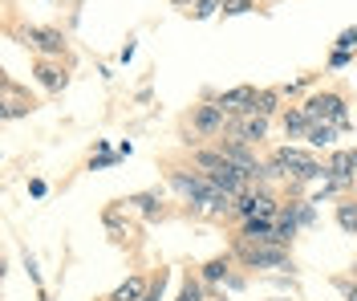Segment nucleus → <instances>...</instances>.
Listing matches in <instances>:
<instances>
[{"instance_id": "a211bd4d", "label": "nucleus", "mask_w": 357, "mask_h": 301, "mask_svg": "<svg viewBox=\"0 0 357 301\" xmlns=\"http://www.w3.org/2000/svg\"><path fill=\"white\" fill-rule=\"evenodd\" d=\"M296 216H301V224H305V228H312V224H317V212H312V200H301V204H296Z\"/></svg>"}, {"instance_id": "4be33fe9", "label": "nucleus", "mask_w": 357, "mask_h": 301, "mask_svg": "<svg viewBox=\"0 0 357 301\" xmlns=\"http://www.w3.org/2000/svg\"><path fill=\"white\" fill-rule=\"evenodd\" d=\"M354 45H357V29H345V33L337 37V49H345V53H349Z\"/></svg>"}, {"instance_id": "aec40b11", "label": "nucleus", "mask_w": 357, "mask_h": 301, "mask_svg": "<svg viewBox=\"0 0 357 301\" xmlns=\"http://www.w3.org/2000/svg\"><path fill=\"white\" fill-rule=\"evenodd\" d=\"M33 110V102H8L4 106V118H21V115H29Z\"/></svg>"}, {"instance_id": "c85d7f7f", "label": "nucleus", "mask_w": 357, "mask_h": 301, "mask_svg": "<svg viewBox=\"0 0 357 301\" xmlns=\"http://www.w3.org/2000/svg\"><path fill=\"white\" fill-rule=\"evenodd\" d=\"M215 301H227V298H215Z\"/></svg>"}, {"instance_id": "f257e3e1", "label": "nucleus", "mask_w": 357, "mask_h": 301, "mask_svg": "<svg viewBox=\"0 0 357 301\" xmlns=\"http://www.w3.org/2000/svg\"><path fill=\"white\" fill-rule=\"evenodd\" d=\"M301 110L309 115V122H337V126H349V110H345V98H341V94H333V90L305 98V106H301Z\"/></svg>"}, {"instance_id": "6ab92c4d", "label": "nucleus", "mask_w": 357, "mask_h": 301, "mask_svg": "<svg viewBox=\"0 0 357 301\" xmlns=\"http://www.w3.org/2000/svg\"><path fill=\"white\" fill-rule=\"evenodd\" d=\"M211 13H223V0H199V4H195V17H211Z\"/></svg>"}, {"instance_id": "423d86ee", "label": "nucleus", "mask_w": 357, "mask_h": 301, "mask_svg": "<svg viewBox=\"0 0 357 301\" xmlns=\"http://www.w3.org/2000/svg\"><path fill=\"white\" fill-rule=\"evenodd\" d=\"M256 94L260 90H252V86H236V90H227L220 98V106H223V115L231 118H244V115H252V102H256Z\"/></svg>"}, {"instance_id": "bb28decb", "label": "nucleus", "mask_w": 357, "mask_h": 301, "mask_svg": "<svg viewBox=\"0 0 357 301\" xmlns=\"http://www.w3.org/2000/svg\"><path fill=\"white\" fill-rule=\"evenodd\" d=\"M175 4H199V0H175Z\"/></svg>"}, {"instance_id": "9d476101", "label": "nucleus", "mask_w": 357, "mask_h": 301, "mask_svg": "<svg viewBox=\"0 0 357 301\" xmlns=\"http://www.w3.org/2000/svg\"><path fill=\"white\" fill-rule=\"evenodd\" d=\"M305 139H309V147H333V139H337V122H312Z\"/></svg>"}, {"instance_id": "f8f14e48", "label": "nucleus", "mask_w": 357, "mask_h": 301, "mask_svg": "<svg viewBox=\"0 0 357 301\" xmlns=\"http://www.w3.org/2000/svg\"><path fill=\"white\" fill-rule=\"evenodd\" d=\"M309 126H312V122H309V115H305L301 106L284 115V131H289V135H296V139H305V135H309Z\"/></svg>"}, {"instance_id": "39448f33", "label": "nucleus", "mask_w": 357, "mask_h": 301, "mask_svg": "<svg viewBox=\"0 0 357 301\" xmlns=\"http://www.w3.org/2000/svg\"><path fill=\"white\" fill-rule=\"evenodd\" d=\"M227 131H231V139H240V142H248V147H252V142H260V139L268 135V118H260V115H244V118H236V122H231Z\"/></svg>"}, {"instance_id": "2eb2a0df", "label": "nucleus", "mask_w": 357, "mask_h": 301, "mask_svg": "<svg viewBox=\"0 0 357 301\" xmlns=\"http://www.w3.org/2000/svg\"><path fill=\"white\" fill-rule=\"evenodd\" d=\"M126 204H134V208H142L146 216H155V212H158V196H151V191H142V196H130Z\"/></svg>"}, {"instance_id": "f3484780", "label": "nucleus", "mask_w": 357, "mask_h": 301, "mask_svg": "<svg viewBox=\"0 0 357 301\" xmlns=\"http://www.w3.org/2000/svg\"><path fill=\"white\" fill-rule=\"evenodd\" d=\"M227 277V260H211V265H203V281H220Z\"/></svg>"}, {"instance_id": "b1692460", "label": "nucleus", "mask_w": 357, "mask_h": 301, "mask_svg": "<svg viewBox=\"0 0 357 301\" xmlns=\"http://www.w3.org/2000/svg\"><path fill=\"white\" fill-rule=\"evenodd\" d=\"M349 61H354V57H349L345 49H333V57H329V66H333V70H345Z\"/></svg>"}, {"instance_id": "20e7f679", "label": "nucleus", "mask_w": 357, "mask_h": 301, "mask_svg": "<svg viewBox=\"0 0 357 301\" xmlns=\"http://www.w3.org/2000/svg\"><path fill=\"white\" fill-rule=\"evenodd\" d=\"M191 126L211 139V135H223V131L231 126V118L223 115L220 102H203V106H195V115H191Z\"/></svg>"}, {"instance_id": "5701e85b", "label": "nucleus", "mask_w": 357, "mask_h": 301, "mask_svg": "<svg viewBox=\"0 0 357 301\" xmlns=\"http://www.w3.org/2000/svg\"><path fill=\"white\" fill-rule=\"evenodd\" d=\"M162 285H167V273H158V281L146 289V298H142V301H158V298H162Z\"/></svg>"}, {"instance_id": "412c9836", "label": "nucleus", "mask_w": 357, "mask_h": 301, "mask_svg": "<svg viewBox=\"0 0 357 301\" xmlns=\"http://www.w3.org/2000/svg\"><path fill=\"white\" fill-rule=\"evenodd\" d=\"M183 301H203V285L199 281H187V285H183Z\"/></svg>"}, {"instance_id": "1a4fd4ad", "label": "nucleus", "mask_w": 357, "mask_h": 301, "mask_svg": "<svg viewBox=\"0 0 357 301\" xmlns=\"http://www.w3.org/2000/svg\"><path fill=\"white\" fill-rule=\"evenodd\" d=\"M146 289H151L146 277H130L126 285H118V289H114L110 301H142V298H146Z\"/></svg>"}, {"instance_id": "cd10ccee", "label": "nucleus", "mask_w": 357, "mask_h": 301, "mask_svg": "<svg viewBox=\"0 0 357 301\" xmlns=\"http://www.w3.org/2000/svg\"><path fill=\"white\" fill-rule=\"evenodd\" d=\"M354 285H357V260H354Z\"/></svg>"}, {"instance_id": "0eeeda50", "label": "nucleus", "mask_w": 357, "mask_h": 301, "mask_svg": "<svg viewBox=\"0 0 357 301\" xmlns=\"http://www.w3.org/2000/svg\"><path fill=\"white\" fill-rule=\"evenodd\" d=\"M24 41H29V45H37L45 57H57V53L66 49V33H61V29H29V33H24Z\"/></svg>"}, {"instance_id": "7ed1b4c3", "label": "nucleus", "mask_w": 357, "mask_h": 301, "mask_svg": "<svg viewBox=\"0 0 357 301\" xmlns=\"http://www.w3.org/2000/svg\"><path fill=\"white\" fill-rule=\"evenodd\" d=\"M276 212H280V204H276V196L264 191V187H252L248 196L236 200V216L240 220H272Z\"/></svg>"}, {"instance_id": "6e6552de", "label": "nucleus", "mask_w": 357, "mask_h": 301, "mask_svg": "<svg viewBox=\"0 0 357 301\" xmlns=\"http://www.w3.org/2000/svg\"><path fill=\"white\" fill-rule=\"evenodd\" d=\"M191 159H195V167H199L203 175H215V171H223V167H231V163L223 159L220 147H215V151H195Z\"/></svg>"}, {"instance_id": "ddd939ff", "label": "nucleus", "mask_w": 357, "mask_h": 301, "mask_svg": "<svg viewBox=\"0 0 357 301\" xmlns=\"http://www.w3.org/2000/svg\"><path fill=\"white\" fill-rule=\"evenodd\" d=\"M272 110H276V94H272V90H260V94H256V102H252V115L268 118Z\"/></svg>"}, {"instance_id": "f03ea898", "label": "nucleus", "mask_w": 357, "mask_h": 301, "mask_svg": "<svg viewBox=\"0 0 357 301\" xmlns=\"http://www.w3.org/2000/svg\"><path fill=\"white\" fill-rule=\"evenodd\" d=\"M236 253H240V260H244L248 269H292V260H289V253L284 249H276V244H236Z\"/></svg>"}, {"instance_id": "dca6fc26", "label": "nucleus", "mask_w": 357, "mask_h": 301, "mask_svg": "<svg viewBox=\"0 0 357 301\" xmlns=\"http://www.w3.org/2000/svg\"><path fill=\"white\" fill-rule=\"evenodd\" d=\"M256 0H223V17H240V13H252Z\"/></svg>"}, {"instance_id": "9b49d317", "label": "nucleus", "mask_w": 357, "mask_h": 301, "mask_svg": "<svg viewBox=\"0 0 357 301\" xmlns=\"http://www.w3.org/2000/svg\"><path fill=\"white\" fill-rule=\"evenodd\" d=\"M37 82H41L45 90H61V82H66V73L57 70V66H53V61H37Z\"/></svg>"}, {"instance_id": "393cba45", "label": "nucleus", "mask_w": 357, "mask_h": 301, "mask_svg": "<svg viewBox=\"0 0 357 301\" xmlns=\"http://www.w3.org/2000/svg\"><path fill=\"white\" fill-rule=\"evenodd\" d=\"M349 167H354V175H357V151H349Z\"/></svg>"}, {"instance_id": "4468645a", "label": "nucleus", "mask_w": 357, "mask_h": 301, "mask_svg": "<svg viewBox=\"0 0 357 301\" xmlns=\"http://www.w3.org/2000/svg\"><path fill=\"white\" fill-rule=\"evenodd\" d=\"M337 224L345 232H357V204H341L337 208Z\"/></svg>"}, {"instance_id": "a878e982", "label": "nucleus", "mask_w": 357, "mask_h": 301, "mask_svg": "<svg viewBox=\"0 0 357 301\" xmlns=\"http://www.w3.org/2000/svg\"><path fill=\"white\" fill-rule=\"evenodd\" d=\"M349 301H357V285H354V289H349Z\"/></svg>"}, {"instance_id": "c756f323", "label": "nucleus", "mask_w": 357, "mask_h": 301, "mask_svg": "<svg viewBox=\"0 0 357 301\" xmlns=\"http://www.w3.org/2000/svg\"><path fill=\"white\" fill-rule=\"evenodd\" d=\"M178 301H183V298H178Z\"/></svg>"}]
</instances>
